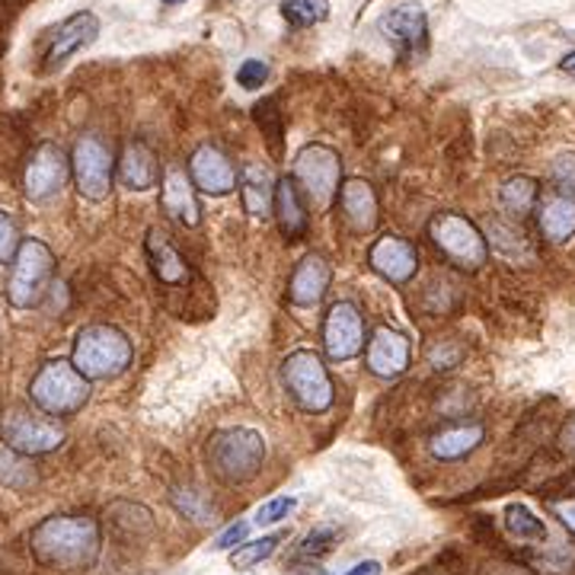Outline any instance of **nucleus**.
I'll use <instances>...</instances> for the list:
<instances>
[{
	"mask_svg": "<svg viewBox=\"0 0 575 575\" xmlns=\"http://www.w3.org/2000/svg\"><path fill=\"white\" fill-rule=\"evenodd\" d=\"M29 549L39 566L54 573H87L97 566L103 537L90 515H52L29 534Z\"/></svg>",
	"mask_w": 575,
	"mask_h": 575,
	"instance_id": "nucleus-1",
	"label": "nucleus"
},
{
	"mask_svg": "<svg viewBox=\"0 0 575 575\" xmlns=\"http://www.w3.org/2000/svg\"><path fill=\"white\" fill-rule=\"evenodd\" d=\"M205 457H209V471L221 483L236 486V483L253 480L262 471V464H265V442H262L260 432H253V428H224V432L211 435Z\"/></svg>",
	"mask_w": 575,
	"mask_h": 575,
	"instance_id": "nucleus-2",
	"label": "nucleus"
},
{
	"mask_svg": "<svg viewBox=\"0 0 575 575\" xmlns=\"http://www.w3.org/2000/svg\"><path fill=\"white\" fill-rule=\"evenodd\" d=\"M29 400L49 416H74L90 400V381L74 362H46L29 384Z\"/></svg>",
	"mask_w": 575,
	"mask_h": 575,
	"instance_id": "nucleus-3",
	"label": "nucleus"
},
{
	"mask_svg": "<svg viewBox=\"0 0 575 575\" xmlns=\"http://www.w3.org/2000/svg\"><path fill=\"white\" fill-rule=\"evenodd\" d=\"M131 365V342L115 326H87L74 342V367L87 381L119 377Z\"/></svg>",
	"mask_w": 575,
	"mask_h": 575,
	"instance_id": "nucleus-4",
	"label": "nucleus"
},
{
	"mask_svg": "<svg viewBox=\"0 0 575 575\" xmlns=\"http://www.w3.org/2000/svg\"><path fill=\"white\" fill-rule=\"evenodd\" d=\"M0 442L23 457H36L64 445V428L42 410L36 413L29 406H7L0 416Z\"/></svg>",
	"mask_w": 575,
	"mask_h": 575,
	"instance_id": "nucleus-5",
	"label": "nucleus"
},
{
	"mask_svg": "<svg viewBox=\"0 0 575 575\" xmlns=\"http://www.w3.org/2000/svg\"><path fill=\"white\" fill-rule=\"evenodd\" d=\"M342 163L336 151L323 148V144H307L297 158H294V183L301 189L307 209L326 211L336 195H340Z\"/></svg>",
	"mask_w": 575,
	"mask_h": 575,
	"instance_id": "nucleus-6",
	"label": "nucleus"
},
{
	"mask_svg": "<svg viewBox=\"0 0 575 575\" xmlns=\"http://www.w3.org/2000/svg\"><path fill=\"white\" fill-rule=\"evenodd\" d=\"M54 275V256L52 250L42 240H27L20 243L17 256H13V269L7 279V297L13 307H36Z\"/></svg>",
	"mask_w": 575,
	"mask_h": 575,
	"instance_id": "nucleus-7",
	"label": "nucleus"
},
{
	"mask_svg": "<svg viewBox=\"0 0 575 575\" xmlns=\"http://www.w3.org/2000/svg\"><path fill=\"white\" fill-rule=\"evenodd\" d=\"M428 236L438 246V253L447 262L461 265V269H480L483 262L490 260V246L486 236L480 234V228L467 221L464 214L454 211H442L428 221Z\"/></svg>",
	"mask_w": 575,
	"mask_h": 575,
	"instance_id": "nucleus-8",
	"label": "nucleus"
},
{
	"mask_svg": "<svg viewBox=\"0 0 575 575\" xmlns=\"http://www.w3.org/2000/svg\"><path fill=\"white\" fill-rule=\"evenodd\" d=\"M282 377L291 396L307 410V413H323L333 406V381L326 374V365L320 362L316 352H291L282 365Z\"/></svg>",
	"mask_w": 575,
	"mask_h": 575,
	"instance_id": "nucleus-9",
	"label": "nucleus"
},
{
	"mask_svg": "<svg viewBox=\"0 0 575 575\" xmlns=\"http://www.w3.org/2000/svg\"><path fill=\"white\" fill-rule=\"evenodd\" d=\"M71 170H74V183H78V192L83 199L103 202L112 192L115 160H112V151L105 148L103 138H97V134L78 138L74 154H71Z\"/></svg>",
	"mask_w": 575,
	"mask_h": 575,
	"instance_id": "nucleus-10",
	"label": "nucleus"
},
{
	"mask_svg": "<svg viewBox=\"0 0 575 575\" xmlns=\"http://www.w3.org/2000/svg\"><path fill=\"white\" fill-rule=\"evenodd\" d=\"M97 36H100V20H97V13H90V10L71 13L64 23H58V27L49 32L46 49H42V71L52 74L58 68H64L74 54L90 49V46L97 42Z\"/></svg>",
	"mask_w": 575,
	"mask_h": 575,
	"instance_id": "nucleus-11",
	"label": "nucleus"
},
{
	"mask_svg": "<svg viewBox=\"0 0 575 575\" xmlns=\"http://www.w3.org/2000/svg\"><path fill=\"white\" fill-rule=\"evenodd\" d=\"M323 345L333 362H349L365 349V320L355 304L340 301L330 307L326 323H323Z\"/></svg>",
	"mask_w": 575,
	"mask_h": 575,
	"instance_id": "nucleus-12",
	"label": "nucleus"
},
{
	"mask_svg": "<svg viewBox=\"0 0 575 575\" xmlns=\"http://www.w3.org/2000/svg\"><path fill=\"white\" fill-rule=\"evenodd\" d=\"M68 170H71V160L61 154L58 144H39L29 158L27 173H23V192H27L29 202L52 199L54 192L68 183Z\"/></svg>",
	"mask_w": 575,
	"mask_h": 575,
	"instance_id": "nucleus-13",
	"label": "nucleus"
},
{
	"mask_svg": "<svg viewBox=\"0 0 575 575\" xmlns=\"http://www.w3.org/2000/svg\"><path fill=\"white\" fill-rule=\"evenodd\" d=\"M384 39L391 42L400 58H416L428 42V17L418 3H400L381 20Z\"/></svg>",
	"mask_w": 575,
	"mask_h": 575,
	"instance_id": "nucleus-14",
	"label": "nucleus"
},
{
	"mask_svg": "<svg viewBox=\"0 0 575 575\" xmlns=\"http://www.w3.org/2000/svg\"><path fill=\"white\" fill-rule=\"evenodd\" d=\"M367 262H371V269H374L381 279H387V282H393V285H406V282L416 275L418 253L410 240L391 234V236H381V240L371 246Z\"/></svg>",
	"mask_w": 575,
	"mask_h": 575,
	"instance_id": "nucleus-15",
	"label": "nucleus"
},
{
	"mask_svg": "<svg viewBox=\"0 0 575 575\" xmlns=\"http://www.w3.org/2000/svg\"><path fill=\"white\" fill-rule=\"evenodd\" d=\"M160 205L176 224L199 228L202 211L195 202V183H192V176H185L183 167H167L163 170V176H160Z\"/></svg>",
	"mask_w": 575,
	"mask_h": 575,
	"instance_id": "nucleus-16",
	"label": "nucleus"
},
{
	"mask_svg": "<svg viewBox=\"0 0 575 575\" xmlns=\"http://www.w3.org/2000/svg\"><path fill=\"white\" fill-rule=\"evenodd\" d=\"M189 176H192L195 189H202L209 195H228L236 189L234 163L224 158L214 144L195 148V154L189 160Z\"/></svg>",
	"mask_w": 575,
	"mask_h": 575,
	"instance_id": "nucleus-17",
	"label": "nucleus"
},
{
	"mask_svg": "<svg viewBox=\"0 0 575 575\" xmlns=\"http://www.w3.org/2000/svg\"><path fill=\"white\" fill-rule=\"evenodd\" d=\"M365 362L367 371L377 377H400L410 367V340L391 326H381L367 340Z\"/></svg>",
	"mask_w": 575,
	"mask_h": 575,
	"instance_id": "nucleus-18",
	"label": "nucleus"
},
{
	"mask_svg": "<svg viewBox=\"0 0 575 575\" xmlns=\"http://www.w3.org/2000/svg\"><path fill=\"white\" fill-rule=\"evenodd\" d=\"M236 183H240V199H243L246 214H253V218H269L272 214V209H275V185L279 183H275V173H272L269 163L246 160L240 167Z\"/></svg>",
	"mask_w": 575,
	"mask_h": 575,
	"instance_id": "nucleus-19",
	"label": "nucleus"
},
{
	"mask_svg": "<svg viewBox=\"0 0 575 575\" xmlns=\"http://www.w3.org/2000/svg\"><path fill=\"white\" fill-rule=\"evenodd\" d=\"M330 279H333V269L330 262L316 253H307L304 260L294 265L291 272V282H288V297L291 304L297 307H314L323 301V294L330 291Z\"/></svg>",
	"mask_w": 575,
	"mask_h": 575,
	"instance_id": "nucleus-20",
	"label": "nucleus"
},
{
	"mask_svg": "<svg viewBox=\"0 0 575 575\" xmlns=\"http://www.w3.org/2000/svg\"><path fill=\"white\" fill-rule=\"evenodd\" d=\"M340 211L352 234H371L377 224V195L365 180H349L340 192Z\"/></svg>",
	"mask_w": 575,
	"mask_h": 575,
	"instance_id": "nucleus-21",
	"label": "nucleus"
},
{
	"mask_svg": "<svg viewBox=\"0 0 575 575\" xmlns=\"http://www.w3.org/2000/svg\"><path fill=\"white\" fill-rule=\"evenodd\" d=\"M483 438H486V428L480 422H454L428 438V451L438 461H464L483 445Z\"/></svg>",
	"mask_w": 575,
	"mask_h": 575,
	"instance_id": "nucleus-22",
	"label": "nucleus"
},
{
	"mask_svg": "<svg viewBox=\"0 0 575 575\" xmlns=\"http://www.w3.org/2000/svg\"><path fill=\"white\" fill-rule=\"evenodd\" d=\"M144 250H148V260H151V269L158 275L163 285H185L189 282V262L176 250V243L163 231H151L148 240H144Z\"/></svg>",
	"mask_w": 575,
	"mask_h": 575,
	"instance_id": "nucleus-23",
	"label": "nucleus"
},
{
	"mask_svg": "<svg viewBox=\"0 0 575 575\" xmlns=\"http://www.w3.org/2000/svg\"><path fill=\"white\" fill-rule=\"evenodd\" d=\"M537 221H541V234L547 236L549 243H566L575 234V195L573 192H549L541 199V211H537Z\"/></svg>",
	"mask_w": 575,
	"mask_h": 575,
	"instance_id": "nucleus-24",
	"label": "nucleus"
},
{
	"mask_svg": "<svg viewBox=\"0 0 575 575\" xmlns=\"http://www.w3.org/2000/svg\"><path fill=\"white\" fill-rule=\"evenodd\" d=\"M119 180L129 185L131 192H148L160 180V160L158 154L144 144V141H131L125 154L119 160Z\"/></svg>",
	"mask_w": 575,
	"mask_h": 575,
	"instance_id": "nucleus-25",
	"label": "nucleus"
},
{
	"mask_svg": "<svg viewBox=\"0 0 575 575\" xmlns=\"http://www.w3.org/2000/svg\"><path fill=\"white\" fill-rule=\"evenodd\" d=\"M272 211H275L279 228L288 240H301L307 234V202L291 176L279 180V185H275V209Z\"/></svg>",
	"mask_w": 575,
	"mask_h": 575,
	"instance_id": "nucleus-26",
	"label": "nucleus"
},
{
	"mask_svg": "<svg viewBox=\"0 0 575 575\" xmlns=\"http://www.w3.org/2000/svg\"><path fill=\"white\" fill-rule=\"evenodd\" d=\"M505 527L515 541L522 544H544L547 541V524L541 522L527 505H508L505 508Z\"/></svg>",
	"mask_w": 575,
	"mask_h": 575,
	"instance_id": "nucleus-27",
	"label": "nucleus"
},
{
	"mask_svg": "<svg viewBox=\"0 0 575 575\" xmlns=\"http://www.w3.org/2000/svg\"><path fill=\"white\" fill-rule=\"evenodd\" d=\"M537 205V183L527 176H515L502 185V209L508 211L512 218H524L527 211Z\"/></svg>",
	"mask_w": 575,
	"mask_h": 575,
	"instance_id": "nucleus-28",
	"label": "nucleus"
},
{
	"mask_svg": "<svg viewBox=\"0 0 575 575\" xmlns=\"http://www.w3.org/2000/svg\"><path fill=\"white\" fill-rule=\"evenodd\" d=\"M0 483H3L7 490H17V493H20V490H29V486L36 483V471L23 461V454L10 451L7 445L0 447Z\"/></svg>",
	"mask_w": 575,
	"mask_h": 575,
	"instance_id": "nucleus-29",
	"label": "nucleus"
},
{
	"mask_svg": "<svg viewBox=\"0 0 575 575\" xmlns=\"http://www.w3.org/2000/svg\"><path fill=\"white\" fill-rule=\"evenodd\" d=\"M253 119H256V125H260L265 141H269V151H272L275 158H282V131L285 129H282V109H279V100L269 97V100L256 103Z\"/></svg>",
	"mask_w": 575,
	"mask_h": 575,
	"instance_id": "nucleus-30",
	"label": "nucleus"
},
{
	"mask_svg": "<svg viewBox=\"0 0 575 575\" xmlns=\"http://www.w3.org/2000/svg\"><path fill=\"white\" fill-rule=\"evenodd\" d=\"M282 17L291 27H314L330 17V0H285L282 3Z\"/></svg>",
	"mask_w": 575,
	"mask_h": 575,
	"instance_id": "nucleus-31",
	"label": "nucleus"
},
{
	"mask_svg": "<svg viewBox=\"0 0 575 575\" xmlns=\"http://www.w3.org/2000/svg\"><path fill=\"white\" fill-rule=\"evenodd\" d=\"M119 508L125 512V518H122L115 508L105 512V518L112 522L115 531H129V537H141V534H151V531H154V522H151V512H148V508L131 505V502H119Z\"/></svg>",
	"mask_w": 575,
	"mask_h": 575,
	"instance_id": "nucleus-32",
	"label": "nucleus"
},
{
	"mask_svg": "<svg viewBox=\"0 0 575 575\" xmlns=\"http://www.w3.org/2000/svg\"><path fill=\"white\" fill-rule=\"evenodd\" d=\"M285 541V534H269V537H260V541H250V544H240L234 549V556H231V563H234V569H250V566H256L262 559H269L279 544Z\"/></svg>",
	"mask_w": 575,
	"mask_h": 575,
	"instance_id": "nucleus-33",
	"label": "nucleus"
},
{
	"mask_svg": "<svg viewBox=\"0 0 575 575\" xmlns=\"http://www.w3.org/2000/svg\"><path fill=\"white\" fill-rule=\"evenodd\" d=\"M340 541V531L333 527V524H320V527H314L307 537H304V544L297 547V559H320V556H326L330 549H333V544Z\"/></svg>",
	"mask_w": 575,
	"mask_h": 575,
	"instance_id": "nucleus-34",
	"label": "nucleus"
},
{
	"mask_svg": "<svg viewBox=\"0 0 575 575\" xmlns=\"http://www.w3.org/2000/svg\"><path fill=\"white\" fill-rule=\"evenodd\" d=\"M173 505H176V512L185 515V518H192V522H211V515H214V505H211L209 496H202L199 490H176L173 493Z\"/></svg>",
	"mask_w": 575,
	"mask_h": 575,
	"instance_id": "nucleus-35",
	"label": "nucleus"
},
{
	"mask_svg": "<svg viewBox=\"0 0 575 575\" xmlns=\"http://www.w3.org/2000/svg\"><path fill=\"white\" fill-rule=\"evenodd\" d=\"M297 508V498L291 496H275L269 498V502H262L260 508H256V524L260 527H265V524H279L285 522L288 515Z\"/></svg>",
	"mask_w": 575,
	"mask_h": 575,
	"instance_id": "nucleus-36",
	"label": "nucleus"
},
{
	"mask_svg": "<svg viewBox=\"0 0 575 575\" xmlns=\"http://www.w3.org/2000/svg\"><path fill=\"white\" fill-rule=\"evenodd\" d=\"M265 80H269V64L260 61V58H246V61L236 68V83H240L243 90H260Z\"/></svg>",
	"mask_w": 575,
	"mask_h": 575,
	"instance_id": "nucleus-37",
	"label": "nucleus"
},
{
	"mask_svg": "<svg viewBox=\"0 0 575 575\" xmlns=\"http://www.w3.org/2000/svg\"><path fill=\"white\" fill-rule=\"evenodd\" d=\"M464 345L461 342H442V345H435V349H428V365L438 367V371H447V367L461 365L464 362Z\"/></svg>",
	"mask_w": 575,
	"mask_h": 575,
	"instance_id": "nucleus-38",
	"label": "nucleus"
},
{
	"mask_svg": "<svg viewBox=\"0 0 575 575\" xmlns=\"http://www.w3.org/2000/svg\"><path fill=\"white\" fill-rule=\"evenodd\" d=\"M20 250V231H17V221L10 214L0 211V262H10Z\"/></svg>",
	"mask_w": 575,
	"mask_h": 575,
	"instance_id": "nucleus-39",
	"label": "nucleus"
},
{
	"mask_svg": "<svg viewBox=\"0 0 575 575\" xmlns=\"http://www.w3.org/2000/svg\"><path fill=\"white\" fill-rule=\"evenodd\" d=\"M553 180L559 183L563 192H573L575 195V154H563L553 163Z\"/></svg>",
	"mask_w": 575,
	"mask_h": 575,
	"instance_id": "nucleus-40",
	"label": "nucleus"
},
{
	"mask_svg": "<svg viewBox=\"0 0 575 575\" xmlns=\"http://www.w3.org/2000/svg\"><path fill=\"white\" fill-rule=\"evenodd\" d=\"M246 537V522H234L231 527H224L214 541V549H234L236 544H243Z\"/></svg>",
	"mask_w": 575,
	"mask_h": 575,
	"instance_id": "nucleus-41",
	"label": "nucleus"
},
{
	"mask_svg": "<svg viewBox=\"0 0 575 575\" xmlns=\"http://www.w3.org/2000/svg\"><path fill=\"white\" fill-rule=\"evenodd\" d=\"M483 575H537L534 569H527L522 563H512V559H496V563H490Z\"/></svg>",
	"mask_w": 575,
	"mask_h": 575,
	"instance_id": "nucleus-42",
	"label": "nucleus"
},
{
	"mask_svg": "<svg viewBox=\"0 0 575 575\" xmlns=\"http://www.w3.org/2000/svg\"><path fill=\"white\" fill-rule=\"evenodd\" d=\"M553 515L563 522V527H569L575 534V498H559V502H553Z\"/></svg>",
	"mask_w": 575,
	"mask_h": 575,
	"instance_id": "nucleus-43",
	"label": "nucleus"
},
{
	"mask_svg": "<svg viewBox=\"0 0 575 575\" xmlns=\"http://www.w3.org/2000/svg\"><path fill=\"white\" fill-rule=\"evenodd\" d=\"M559 447H563L566 454H575V416L563 425V432H559Z\"/></svg>",
	"mask_w": 575,
	"mask_h": 575,
	"instance_id": "nucleus-44",
	"label": "nucleus"
},
{
	"mask_svg": "<svg viewBox=\"0 0 575 575\" xmlns=\"http://www.w3.org/2000/svg\"><path fill=\"white\" fill-rule=\"evenodd\" d=\"M345 575H381V563H374V559H367V563H359V566H352Z\"/></svg>",
	"mask_w": 575,
	"mask_h": 575,
	"instance_id": "nucleus-45",
	"label": "nucleus"
},
{
	"mask_svg": "<svg viewBox=\"0 0 575 575\" xmlns=\"http://www.w3.org/2000/svg\"><path fill=\"white\" fill-rule=\"evenodd\" d=\"M559 71H563V74H569V78H575V52H569L563 61H559Z\"/></svg>",
	"mask_w": 575,
	"mask_h": 575,
	"instance_id": "nucleus-46",
	"label": "nucleus"
},
{
	"mask_svg": "<svg viewBox=\"0 0 575 575\" xmlns=\"http://www.w3.org/2000/svg\"><path fill=\"white\" fill-rule=\"evenodd\" d=\"M160 3H167V7H176V3H185V0H160Z\"/></svg>",
	"mask_w": 575,
	"mask_h": 575,
	"instance_id": "nucleus-47",
	"label": "nucleus"
},
{
	"mask_svg": "<svg viewBox=\"0 0 575 575\" xmlns=\"http://www.w3.org/2000/svg\"><path fill=\"white\" fill-rule=\"evenodd\" d=\"M422 575H447V573H422Z\"/></svg>",
	"mask_w": 575,
	"mask_h": 575,
	"instance_id": "nucleus-48",
	"label": "nucleus"
}]
</instances>
